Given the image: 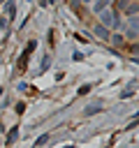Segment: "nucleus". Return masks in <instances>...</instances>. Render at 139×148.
Segmentation results:
<instances>
[{"mask_svg": "<svg viewBox=\"0 0 139 148\" xmlns=\"http://www.w3.org/2000/svg\"><path fill=\"white\" fill-rule=\"evenodd\" d=\"M83 58H86V56H83L81 51H72V60H76V62H81Z\"/></svg>", "mask_w": 139, "mask_h": 148, "instance_id": "14", "label": "nucleus"}, {"mask_svg": "<svg viewBox=\"0 0 139 148\" xmlns=\"http://www.w3.org/2000/svg\"><path fill=\"white\" fill-rule=\"evenodd\" d=\"M139 25V16H127V28H137Z\"/></svg>", "mask_w": 139, "mask_h": 148, "instance_id": "13", "label": "nucleus"}, {"mask_svg": "<svg viewBox=\"0 0 139 148\" xmlns=\"http://www.w3.org/2000/svg\"><path fill=\"white\" fill-rule=\"evenodd\" d=\"M2 92H5V90H2V88H0V95H2Z\"/></svg>", "mask_w": 139, "mask_h": 148, "instance_id": "23", "label": "nucleus"}, {"mask_svg": "<svg viewBox=\"0 0 139 148\" xmlns=\"http://www.w3.org/2000/svg\"><path fill=\"white\" fill-rule=\"evenodd\" d=\"M65 148H72V146H65Z\"/></svg>", "mask_w": 139, "mask_h": 148, "instance_id": "24", "label": "nucleus"}, {"mask_svg": "<svg viewBox=\"0 0 139 148\" xmlns=\"http://www.w3.org/2000/svg\"><path fill=\"white\" fill-rule=\"evenodd\" d=\"M35 46H37V42H35V39H30V42L25 44V49H23V53H21V62H19V69H21V72L25 69V65H28V58H30V53L35 51Z\"/></svg>", "mask_w": 139, "mask_h": 148, "instance_id": "2", "label": "nucleus"}, {"mask_svg": "<svg viewBox=\"0 0 139 148\" xmlns=\"http://www.w3.org/2000/svg\"><path fill=\"white\" fill-rule=\"evenodd\" d=\"M134 83H137V81H132L130 86H125V88H123V92H120V99H127V97H134V88H137Z\"/></svg>", "mask_w": 139, "mask_h": 148, "instance_id": "7", "label": "nucleus"}, {"mask_svg": "<svg viewBox=\"0 0 139 148\" xmlns=\"http://www.w3.org/2000/svg\"><path fill=\"white\" fill-rule=\"evenodd\" d=\"M44 2H46V5H49V2H56V0H44Z\"/></svg>", "mask_w": 139, "mask_h": 148, "instance_id": "22", "label": "nucleus"}, {"mask_svg": "<svg viewBox=\"0 0 139 148\" xmlns=\"http://www.w3.org/2000/svg\"><path fill=\"white\" fill-rule=\"evenodd\" d=\"M97 16H100L97 23H102L104 28H109V30H114V32H118V30L123 28V21H120V16H118L116 9H104V12H100Z\"/></svg>", "mask_w": 139, "mask_h": 148, "instance_id": "1", "label": "nucleus"}, {"mask_svg": "<svg viewBox=\"0 0 139 148\" xmlns=\"http://www.w3.org/2000/svg\"><path fill=\"white\" fill-rule=\"evenodd\" d=\"M16 139H19V125H16V127H12V130L7 132V141H5V143H7V146H12Z\"/></svg>", "mask_w": 139, "mask_h": 148, "instance_id": "8", "label": "nucleus"}, {"mask_svg": "<svg viewBox=\"0 0 139 148\" xmlns=\"http://www.w3.org/2000/svg\"><path fill=\"white\" fill-rule=\"evenodd\" d=\"M79 2H83V5H93V0H79Z\"/></svg>", "mask_w": 139, "mask_h": 148, "instance_id": "20", "label": "nucleus"}, {"mask_svg": "<svg viewBox=\"0 0 139 148\" xmlns=\"http://www.w3.org/2000/svg\"><path fill=\"white\" fill-rule=\"evenodd\" d=\"M49 65H51V58L44 56V58H42V65H39V74H44V72L49 69Z\"/></svg>", "mask_w": 139, "mask_h": 148, "instance_id": "12", "label": "nucleus"}, {"mask_svg": "<svg viewBox=\"0 0 139 148\" xmlns=\"http://www.w3.org/2000/svg\"><path fill=\"white\" fill-rule=\"evenodd\" d=\"M0 2H5V0H0Z\"/></svg>", "mask_w": 139, "mask_h": 148, "instance_id": "25", "label": "nucleus"}, {"mask_svg": "<svg viewBox=\"0 0 139 148\" xmlns=\"http://www.w3.org/2000/svg\"><path fill=\"white\" fill-rule=\"evenodd\" d=\"M100 111H102V106H100V104H88V106L83 109V113H86V116H95V113H100Z\"/></svg>", "mask_w": 139, "mask_h": 148, "instance_id": "10", "label": "nucleus"}, {"mask_svg": "<svg viewBox=\"0 0 139 148\" xmlns=\"http://www.w3.org/2000/svg\"><path fill=\"white\" fill-rule=\"evenodd\" d=\"M137 35H139V32H137V28H125V35H123V37H127V39L137 42Z\"/></svg>", "mask_w": 139, "mask_h": 148, "instance_id": "11", "label": "nucleus"}, {"mask_svg": "<svg viewBox=\"0 0 139 148\" xmlns=\"http://www.w3.org/2000/svg\"><path fill=\"white\" fill-rule=\"evenodd\" d=\"M88 92H90V86H88V83H83V86L79 88V95H88Z\"/></svg>", "mask_w": 139, "mask_h": 148, "instance_id": "16", "label": "nucleus"}, {"mask_svg": "<svg viewBox=\"0 0 139 148\" xmlns=\"http://www.w3.org/2000/svg\"><path fill=\"white\" fill-rule=\"evenodd\" d=\"M14 111H16V113H19V116H21V113H23V111H25V104H23V102H19V104H16V109H14Z\"/></svg>", "mask_w": 139, "mask_h": 148, "instance_id": "17", "label": "nucleus"}, {"mask_svg": "<svg viewBox=\"0 0 139 148\" xmlns=\"http://www.w3.org/2000/svg\"><path fill=\"white\" fill-rule=\"evenodd\" d=\"M93 35H95L97 39H104V42H109V35H111V30H109V28H104L102 23H93Z\"/></svg>", "mask_w": 139, "mask_h": 148, "instance_id": "3", "label": "nucleus"}, {"mask_svg": "<svg viewBox=\"0 0 139 148\" xmlns=\"http://www.w3.org/2000/svg\"><path fill=\"white\" fill-rule=\"evenodd\" d=\"M5 12H7V18H14L16 16V2L14 0H5Z\"/></svg>", "mask_w": 139, "mask_h": 148, "instance_id": "6", "label": "nucleus"}, {"mask_svg": "<svg viewBox=\"0 0 139 148\" xmlns=\"http://www.w3.org/2000/svg\"><path fill=\"white\" fill-rule=\"evenodd\" d=\"M46 141H49V134H42V136H39L37 141H35V148H37V146H44Z\"/></svg>", "mask_w": 139, "mask_h": 148, "instance_id": "15", "label": "nucleus"}, {"mask_svg": "<svg viewBox=\"0 0 139 148\" xmlns=\"http://www.w3.org/2000/svg\"><path fill=\"white\" fill-rule=\"evenodd\" d=\"M7 21H9L7 16H0V30H5V28H7Z\"/></svg>", "mask_w": 139, "mask_h": 148, "instance_id": "19", "label": "nucleus"}, {"mask_svg": "<svg viewBox=\"0 0 139 148\" xmlns=\"http://www.w3.org/2000/svg\"><path fill=\"white\" fill-rule=\"evenodd\" d=\"M109 2H111V0H93V12L100 14V12L109 9Z\"/></svg>", "mask_w": 139, "mask_h": 148, "instance_id": "5", "label": "nucleus"}, {"mask_svg": "<svg viewBox=\"0 0 139 148\" xmlns=\"http://www.w3.org/2000/svg\"><path fill=\"white\" fill-rule=\"evenodd\" d=\"M127 2H130V0H118V2H116V12H118V9H125Z\"/></svg>", "mask_w": 139, "mask_h": 148, "instance_id": "18", "label": "nucleus"}, {"mask_svg": "<svg viewBox=\"0 0 139 148\" xmlns=\"http://www.w3.org/2000/svg\"><path fill=\"white\" fill-rule=\"evenodd\" d=\"M37 2H39V7H44V5H46V2H44V0H37Z\"/></svg>", "mask_w": 139, "mask_h": 148, "instance_id": "21", "label": "nucleus"}, {"mask_svg": "<svg viewBox=\"0 0 139 148\" xmlns=\"http://www.w3.org/2000/svg\"><path fill=\"white\" fill-rule=\"evenodd\" d=\"M109 42H111L114 46H120V44L125 42V37H123L120 32H111V35H109Z\"/></svg>", "mask_w": 139, "mask_h": 148, "instance_id": "9", "label": "nucleus"}, {"mask_svg": "<svg viewBox=\"0 0 139 148\" xmlns=\"http://www.w3.org/2000/svg\"><path fill=\"white\" fill-rule=\"evenodd\" d=\"M125 16H137V12H139V5H137V0H130L127 5H125Z\"/></svg>", "mask_w": 139, "mask_h": 148, "instance_id": "4", "label": "nucleus"}]
</instances>
